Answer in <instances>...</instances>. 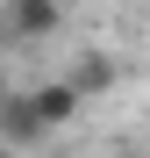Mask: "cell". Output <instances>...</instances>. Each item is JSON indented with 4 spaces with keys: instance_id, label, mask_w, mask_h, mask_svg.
I'll use <instances>...</instances> for the list:
<instances>
[{
    "instance_id": "6da1fadb",
    "label": "cell",
    "mask_w": 150,
    "mask_h": 158,
    "mask_svg": "<svg viewBox=\"0 0 150 158\" xmlns=\"http://www.w3.org/2000/svg\"><path fill=\"white\" fill-rule=\"evenodd\" d=\"M57 22H64V0H7V7H0V29H7L14 43L57 36Z\"/></svg>"
},
{
    "instance_id": "7a4b0ae2",
    "label": "cell",
    "mask_w": 150,
    "mask_h": 158,
    "mask_svg": "<svg viewBox=\"0 0 150 158\" xmlns=\"http://www.w3.org/2000/svg\"><path fill=\"white\" fill-rule=\"evenodd\" d=\"M29 101H36V115H43V129H71L79 122V86L71 79H43V86H29Z\"/></svg>"
},
{
    "instance_id": "3957f363",
    "label": "cell",
    "mask_w": 150,
    "mask_h": 158,
    "mask_svg": "<svg viewBox=\"0 0 150 158\" xmlns=\"http://www.w3.org/2000/svg\"><path fill=\"white\" fill-rule=\"evenodd\" d=\"M0 137H7V144H43V137H50L29 94H7V108H0Z\"/></svg>"
},
{
    "instance_id": "277c9868",
    "label": "cell",
    "mask_w": 150,
    "mask_h": 158,
    "mask_svg": "<svg viewBox=\"0 0 150 158\" xmlns=\"http://www.w3.org/2000/svg\"><path fill=\"white\" fill-rule=\"evenodd\" d=\"M114 72H121V65H114V50H86L64 79H71L79 94H107V86H114Z\"/></svg>"
},
{
    "instance_id": "5b68a950",
    "label": "cell",
    "mask_w": 150,
    "mask_h": 158,
    "mask_svg": "<svg viewBox=\"0 0 150 158\" xmlns=\"http://www.w3.org/2000/svg\"><path fill=\"white\" fill-rule=\"evenodd\" d=\"M7 94H14V86H7V72H0V108H7Z\"/></svg>"
},
{
    "instance_id": "8992f818",
    "label": "cell",
    "mask_w": 150,
    "mask_h": 158,
    "mask_svg": "<svg viewBox=\"0 0 150 158\" xmlns=\"http://www.w3.org/2000/svg\"><path fill=\"white\" fill-rule=\"evenodd\" d=\"M0 158H14V144H7V137H0Z\"/></svg>"
},
{
    "instance_id": "52a82bcc",
    "label": "cell",
    "mask_w": 150,
    "mask_h": 158,
    "mask_svg": "<svg viewBox=\"0 0 150 158\" xmlns=\"http://www.w3.org/2000/svg\"><path fill=\"white\" fill-rule=\"evenodd\" d=\"M121 158H136V151H121Z\"/></svg>"
}]
</instances>
